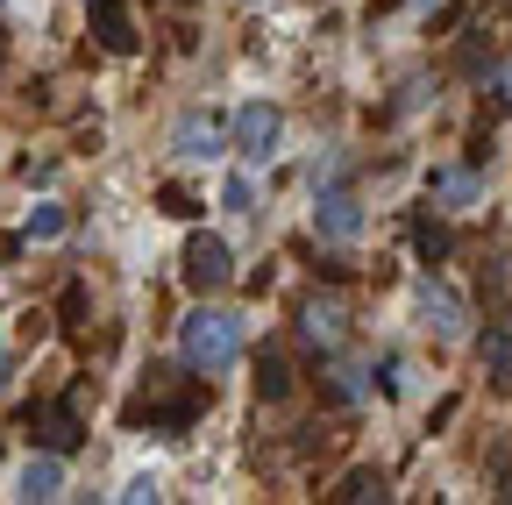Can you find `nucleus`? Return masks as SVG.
Listing matches in <instances>:
<instances>
[{
  "label": "nucleus",
  "instance_id": "nucleus-1",
  "mask_svg": "<svg viewBox=\"0 0 512 505\" xmlns=\"http://www.w3.org/2000/svg\"><path fill=\"white\" fill-rule=\"evenodd\" d=\"M178 349L192 370H207L221 377L235 356H242V313H221V306H200V313H185V328H178Z\"/></svg>",
  "mask_w": 512,
  "mask_h": 505
},
{
  "label": "nucleus",
  "instance_id": "nucleus-2",
  "mask_svg": "<svg viewBox=\"0 0 512 505\" xmlns=\"http://www.w3.org/2000/svg\"><path fill=\"white\" fill-rule=\"evenodd\" d=\"M200 385H185V377L178 370H150V385H143V399H136V420H150V427H185L192 413H200Z\"/></svg>",
  "mask_w": 512,
  "mask_h": 505
},
{
  "label": "nucleus",
  "instance_id": "nucleus-3",
  "mask_svg": "<svg viewBox=\"0 0 512 505\" xmlns=\"http://www.w3.org/2000/svg\"><path fill=\"white\" fill-rule=\"evenodd\" d=\"M185 285L192 292H228L235 285V249L221 235H192L185 242Z\"/></svg>",
  "mask_w": 512,
  "mask_h": 505
},
{
  "label": "nucleus",
  "instance_id": "nucleus-4",
  "mask_svg": "<svg viewBox=\"0 0 512 505\" xmlns=\"http://www.w3.org/2000/svg\"><path fill=\"white\" fill-rule=\"evenodd\" d=\"M413 313H420V328H427L434 342H463V328H470L463 299L448 292V285H434V278H420V285H413Z\"/></svg>",
  "mask_w": 512,
  "mask_h": 505
},
{
  "label": "nucleus",
  "instance_id": "nucleus-5",
  "mask_svg": "<svg viewBox=\"0 0 512 505\" xmlns=\"http://www.w3.org/2000/svg\"><path fill=\"white\" fill-rule=\"evenodd\" d=\"M278 143H285V114H278L271 100H249V107H235V150H242L249 164H264Z\"/></svg>",
  "mask_w": 512,
  "mask_h": 505
},
{
  "label": "nucleus",
  "instance_id": "nucleus-6",
  "mask_svg": "<svg viewBox=\"0 0 512 505\" xmlns=\"http://www.w3.org/2000/svg\"><path fill=\"white\" fill-rule=\"evenodd\" d=\"M313 228H320V242H356L363 235V200L349 185H328V193L313 200Z\"/></svg>",
  "mask_w": 512,
  "mask_h": 505
},
{
  "label": "nucleus",
  "instance_id": "nucleus-7",
  "mask_svg": "<svg viewBox=\"0 0 512 505\" xmlns=\"http://www.w3.org/2000/svg\"><path fill=\"white\" fill-rule=\"evenodd\" d=\"M221 121L214 114H200V107H192V114H178V129H171V150H178V164H214L221 157Z\"/></svg>",
  "mask_w": 512,
  "mask_h": 505
},
{
  "label": "nucleus",
  "instance_id": "nucleus-8",
  "mask_svg": "<svg viewBox=\"0 0 512 505\" xmlns=\"http://www.w3.org/2000/svg\"><path fill=\"white\" fill-rule=\"evenodd\" d=\"M29 427H36V449H50V456H72L79 441H86V420L72 406H36Z\"/></svg>",
  "mask_w": 512,
  "mask_h": 505
},
{
  "label": "nucleus",
  "instance_id": "nucleus-9",
  "mask_svg": "<svg viewBox=\"0 0 512 505\" xmlns=\"http://www.w3.org/2000/svg\"><path fill=\"white\" fill-rule=\"evenodd\" d=\"M93 36H100V50H114V57H128L143 36H136V15L121 8V0H93Z\"/></svg>",
  "mask_w": 512,
  "mask_h": 505
},
{
  "label": "nucleus",
  "instance_id": "nucleus-10",
  "mask_svg": "<svg viewBox=\"0 0 512 505\" xmlns=\"http://www.w3.org/2000/svg\"><path fill=\"white\" fill-rule=\"evenodd\" d=\"M477 193H484V178L477 171H434V207H448V214H463V207H477Z\"/></svg>",
  "mask_w": 512,
  "mask_h": 505
},
{
  "label": "nucleus",
  "instance_id": "nucleus-11",
  "mask_svg": "<svg viewBox=\"0 0 512 505\" xmlns=\"http://www.w3.org/2000/svg\"><path fill=\"white\" fill-rule=\"evenodd\" d=\"M299 328H306V342L335 349V342H342V328H349V313H342V299H313V306L299 313Z\"/></svg>",
  "mask_w": 512,
  "mask_h": 505
},
{
  "label": "nucleus",
  "instance_id": "nucleus-12",
  "mask_svg": "<svg viewBox=\"0 0 512 505\" xmlns=\"http://www.w3.org/2000/svg\"><path fill=\"white\" fill-rule=\"evenodd\" d=\"M22 498H29V505H43V498H64V463H57L50 449L22 463Z\"/></svg>",
  "mask_w": 512,
  "mask_h": 505
},
{
  "label": "nucleus",
  "instance_id": "nucleus-13",
  "mask_svg": "<svg viewBox=\"0 0 512 505\" xmlns=\"http://www.w3.org/2000/svg\"><path fill=\"white\" fill-rule=\"evenodd\" d=\"M256 392H264V399H285V392H292V363H285V356H264V363H256Z\"/></svg>",
  "mask_w": 512,
  "mask_h": 505
},
{
  "label": "nucleus",
  "instance_id": "nucleus-14",
  "mask_svg": "<svg viewBox=\"0 0 512 505\" xmlns=\"http://www.w3.org/2000/svg\"><path fill=\"white\" fill-rule=\"evenodd\" d=\"M335 498H342V505H363V498H384V477H377V470H349V477L335 484Z\"/></svg>",
  "mask_w": 512,
  "mask_h": 505
},
{
  "label": "nucleus",
  "instance_id": "nucleus-15",
  "mask_svg": "<svg viewBox=\"0 0 512 505\" xmlns=\"http://www.w3.org/2000/svg\"><path fill=\"white\" fill-rule=\"evenodd\" d=\"M413 249H420V257H427V264H434V257H448V228L420 214V221H413Z\"/></svg>",
  "mask_w": 512,
  "mask_h": 505
},
{
  "label": "nucleus",
  "instance_id": "nucleus-16",
  "mask_svg": "<svg viewBox=\"0 0 512 505\" xmlns=\"http://www.w3.org/2000/svg\"><path fill=\"white\" fill-rule=\"evenodd\" d=\"M29 242H57L64 235V207H29V228H22Z\"/></svg>",
  "mask_w": 512,
  "mask_h": 505
},
{
  "label": "nucleus",
  "instance_id": "nucleus-17",
  "mask_svg": "<svg viewBox=\"0 0 512 505\" xmlns=\"http://www.w3.org/2000/svg\"><path fill=\"white\" fill-rule=\"evenodd\" d=\"M484 370L512 377V335H505V328H491V335H484Z\"/></svg>",
  "mask_w": 512,
  "mask_h": 505
},
{
  "label": "nucleus",
  "instance_id": "nucleus-18",
  "mask_svg": "<svg viewBox=\"0 0 512 505\" xmlns=\"http://www.w3.org/2000/svg\"><path fill=\"white\" fill-rule=\"evenodd\" d=\"M328 399H335V406H356V399H363V370H349V363H342V370L328 377Z\"/></svg>",
  "mask_w": 512,
  "mask_h": 505
},
{
  "label": "nucleus",
  "instance_id": "nucleus-19",
  "mask_svg": "<svg viewBox=\"0 0 512 505\" xmlns=\"http://www.w3.org/2000/svg\"><path fill=\"white\" fill-rule=\"evenodd\" d=\"M221 207H228V214H249V207H256V185H249L242 171H235V178L221 185Z\"/></svg>",
  "mask_w": 512,
  "mask_h": 505
},
{
  "label": "nucleus",
  "instance_id": "nucleus-20",
  "mask_svg": "<svg viewBox=\"0 0 512 505\" xmlns=\"http://www.w3.org/2000/svg\"><path fill=\"white\" fill-rule=\"evenodd\" d=\"M121 498H128V505H150V498H157V477H150V470H143V477H128Z\"/></svg>",
  "mask_w": 512,
  "mask_h": 505
},
{
  "label": "nucleus",
  "instance_id": "nucleus-21",
  "mask_svg": "<svg viewBox=\"0 0 512 505\" xmlns=\"http://www.w3.org/2000/svg\"><path fill=\"white\" fill-rule=\"evenodd\" d=\"M491 100H498V107H512V72H498V86H491Z\"/></svg>",
  "mask_w": 512,
  "mask_h": 505
},
{
  "label": "nucleus",
  "instance_id": "nucleus-22",
  "mask_svg": "<svg viewBox=\"0 0 512 505\" xmlns=\"http://www.w3.org/2000/svg\"><path fill=\"white\" fill-rule=\"evenodd\" d=\"M8 370H15V363H8V342H0V392H8Z\"/></svg>",
  "mask_w": 512,
  "mask_h": 505
}]
</instances>
